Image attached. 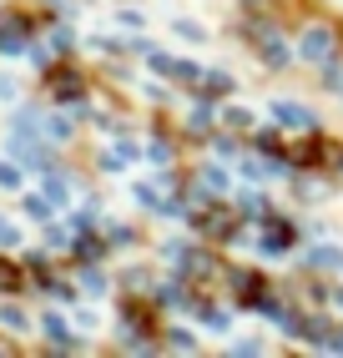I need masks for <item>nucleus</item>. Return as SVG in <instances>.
I'll return each instance as SVG.
<instances>
[{
	"label": "nucleus",
	"instance_id": "1",
	"mask_svg": "<svg viewBox=\"0 0 343 358\" xmlns=\"http://www.w3.org/2000/svg\"><path fill=\"white\" fill-rule=\"evenodd\" d=\"M56 91H61V96H76L81 81H76V76H56Z\"/></svg>",
	"mask_w": 343,
	"mask_h": 358
}]
</instances>
